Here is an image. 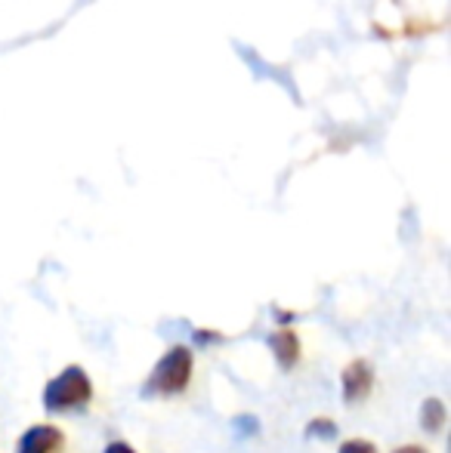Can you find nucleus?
I'll return each instance as SVG.
<instances>
[{"label":"nucleus","mask_w":451,"mask_h":453,"mask_svg":"<svg viewBox=\"0 0 451 453\" xmlns=\"http://www.w3.org/2000/svg\"><path fill=\"white\" fill-rule=\"evenodd\" d=\"M189 380H192V352L186 346H174L161 361L155 364V370L145 380L143 395L145 398H167V395L186 392Z\"/></svg>","instance_id":"nucleus-1"},{"label":"nucleus","mask_w":451,"mask_h":453,"mask_svg":"<svg viewBox=\"0 0 451 453\" xmlns=\"http://www.w3.org/2000/svg\"><path fill=\"white\" fill-rule=\"evenodd\" d=\"M93 398V386H90V376L87 370L81 367H66L56 380L47 382L43 388V407L50 413H72L87 407Z\"/></svg>","instance_id":"nucleus-2"},{"label":"nucleus","mask_w":451,"mask_h":453,"mask_svg":"<svg viewBox=\"0 0 451 453\" xmlns=\"http://www.w3.org/2000/svg\"><path fill=\"white\" fill-rule=\"evenodd\" d=\"M340 386H343V401H346V404H359V401H365L374 388L371 364L368 361L346 364V370H343V376H340Z\"/></svg>","instance_id":"nucleus-3"},{"label":"nucleus","mask_w":451,"mask_h":453,"mask_svg":"<svg viewBox=\"0 0 451 453\" xmlns=\"http://www.w3.org/2000/svg\"><path fill=\"white\" fill-rule=\"evenodd\" d=\"M16 453H62V432L56 426H31L19 438Z\"/></svg>","instance_id":"nucleus-4"},{"label":"nucleus","mask_w":451,"mask_h":453,"mask_svg":"<svg viewBox=\"0 0 451 453\" xmlns=\"http://www.w3.org/2000/svg\"><path fill=\"white\" fill-rule=\"evenodd\" d=\"M269 349H272L276 361L282 364L284 370H291L297 364V358H300V340H297V334H294V330H288V327L276 330V334L269 336Z\"/></svg>","instance_id":"nucleus-5"},{"label":"nucleus","mask_w":451,"mask_h":453,"mask_svg":"<svg viewBox=\"0 0 451 453\" xmlns=\"http://www.w3.org/2000/svg\"><path fill=\"white\" fill-rule=\"evenodd\" d=\"M421 426L427 435H436V432H442V426H446V404H442L439 398H427L421 407Z\"/></svg>","instance_id":"nucleus-6"},{"label":"nucleus","mask_w":451,"mask_h":453,"mask_svg":"<svg viewBox=\"0 0 451 453\" xmlns=\"http://www.w3.org/2000/svg\"><path fill=\"white\" fill-rule=\"evenodd\" d=\"M307 435L319 438V441H331V438L338 435V423H334V419L319 417V419H313V423L307 426Z\"/></svg>","instance_id":"nucleus-7"},{"label":"nucleus","mask_w":451,"mask_h":453,"mask_svg":"<svg viewBox=\"0 0 451 453\" xmlns=\"http://www.w3.org/2000/svg\"><path fill=\"white\" fill-rule=\"evenodd\" d=\"M338 453H377V448H374L371 441H359V438H355V441H343Z\"/></svg>","instance_id":"nucleus-8"},{"label":"nucleus","mask_w":451,"mask_h":453,"mask_svg":"<svg viewBox=\"0 0 451 453\" xmlns=\"http://www.w3.org/2000/svg\"><path fill=\"white\" fill-rule=\"evenodd\" d=\"M103 453H136V450H133L130 444H124V441H112Z\"/></svg>","instance_id":"nucleus-9"},{"label":"nucleus","mask_w":451,"mask_h":453,"mask_svg":"<svg viewBox=\"0 0 451 453\" xmlns=\"http://www.w3.org/2000/svg\"><path fill=\"white\" fill-rule=\"evenodd\" d=\"M393 453H427V450L417 448V444H405V448H399V450H393Z\"/></svg>","instance_id":"nucleus-10"}]
</instances>
